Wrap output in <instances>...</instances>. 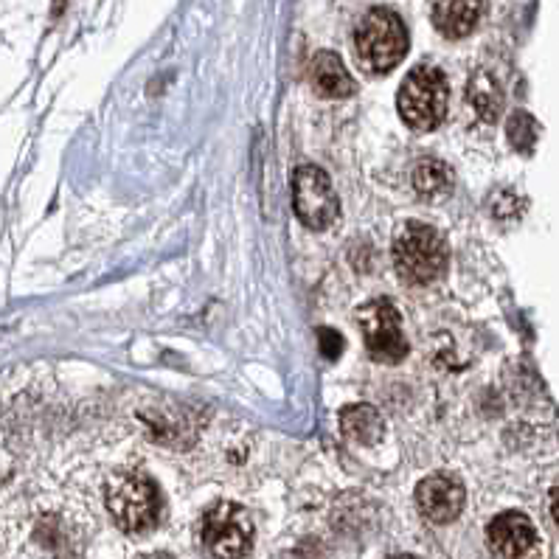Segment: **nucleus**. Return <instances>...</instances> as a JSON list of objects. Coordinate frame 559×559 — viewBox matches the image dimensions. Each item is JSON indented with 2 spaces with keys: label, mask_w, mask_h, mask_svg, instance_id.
Segmentation results:
<instances>
[{
  "label": "nucleus",
  "mask_w": 559,
  "mask_h": 559,
  "mask_svg": "<svg viewBox=\"0 0 559 559\" xmlns=\"http://www.w3.org/2000/svg\"><path fill=\"white\" fill-rule=\"evenodd\" d=\"M309 82H312L315 93L324 96V99H346L357 88L352 74L346 71V65L332 51H321V54L312 57V62H309Z\"/></svg>",
  "instance_id": "10"
},
{
  "label": "nucleus",
  "mask_w": 559,
  "mask_h": 559,
  "mask_svg": "<svg viewBox=\"0 0 559 559\" xmlns=\"http://www.w3.org/2000/svg\"><path fill=\"white\" fill-rule=\"evenodd\" d=\"M253 543L251 515L239 503H217L203 517V545L214 559H245Z\"/></svg>",
  "instance_id": "5"
},
{
  "label": "nucleus",
  "mask_w": 559,
  "mask_h": 559,
  "mask_svg": "<svg viewBox=\"0 0 559 559\" xmlns=\"http://www.w3.org/2000/svg\"><path fill=\"white\" fill-rule=\"evenodd\" d=\"M492 214L498 220H515L523 214V200H517L512 192H501L492 200Z\"/></svg>",
  "instance_id": "16"
},
{
  "label": "nucleus",
  "mask_w": 559,
  "mask_h": 559,
  "mask_svg": "<svg viewBox=\"0 0 559 559\" xmlns=\"http://www.w3.org/2000/svg\"><path fill=\"white\" fill-rule=\"evenodd\" d=\"M394 265L408 284H430L447 270V245L425 222H408L394 242Z\"/></svg>",
  "instance_id": "4"
},
{
  "label": "nucleus",
  "mask_w": 559,
  "mask_h": 559,
  "mask_svg": "<svg viewBox=\"0 0 559 559\" xmlns=\"http://www.w3.org/2000/svg\"><path fill=\"white\" fill-rule=\"evenodd\" d=\"M486 543L495 559H540L543 545L529 517L503 512L486 529Z\"/></svg>",
  "instance_id": "8"
},
{
  "label": "nucleus",
  "mask_w": 559,
  "mask_h": 559,
  "mask_svg": "<svg viewBox=\"0 0 559 559\" xmlns=\"http://www.w3.org/2000/svg\"><path fill=\"white\" fill-rule=\"evenodd\" d=\"M413 189L425 197H444L453 189V172L442 161H422L413 169Z\"/></svg>",
  "instance_id": "14"
},
{
  "label": "nucleus",
  "mask_w": 559,
  "mask_h": 559,
  "mask_svg": "<svg viewBox=\"0 0 559 559\" xmlns=\"http://www.w3.org/2000/svg\"><path fill=\"white\" fill-rule=\"evenodd\" d=\"M467 96H470V104L475 107V113L484 118V121H495V118L501 116L503 93L498 88V82L486 74V71H478V74L472 76Z\"/></svg>",
  "instance_id": "13"
},
{
  "label": "nucleus",
  "mask_w": 559,
  "mask_h": 559,
  "mask_svg": "<svg viewBox=\"0 0 559 559\" xmlns=\"http://www.w3.org/2000/svg\"><path fill=\"white\" fill-rule=\"evenodd\" d=\"M416 506L430 523H453L464 509V486L447 472L430 475L416 486Z\"/></svg>",
  "instance_id": "9"
},
{
  "label": "nucleus",
  "mask_w": 559,
  "mask_h": 559,
  "mask_svg": "<svg viewBox=\"0 0 559 559\" xmlns=\"http://www.w3.org/2000/svg\"><path fill=\"white\" fill-rule=\"evenodd\" d=\"M340 430L349 442L371 447V444L383 442L385 419L371 405H349L340 413Z\"/></svg>",
  "instance_id": "12"
},
{
  "label": "nucleus",
  "mask_w": 559,
  "mask_h": 559,
  "mask_svg": "<svg viewBox=\"0 0 559 559\" xmlns=\"http://www.w3.org/2000/svg\"><path fill=\"white\" fill-rule=\"evenodd\" d=\"M107 512L124 534H147L161 520V492L144 472H116L104 486Z\"/></svg>",
  "instance_id": "1"
},
{
  "label": "nucleus",
  "mask_w": 559,
  "mask_h": 559,
  "mask_svg": "<svg viewBox=\"0 0 559 559\" xmlns=\"http://www.w3.org/2000/svg\"><path fill=\"white\" fill-rule=\"evenodd\" d=\"M144 559H175L172 554H163V551H158V554H149V557H144Z\"/></svg>",
  "instance_id": "19"
},
{
  "label": "nucleus",
  "mask_w": 559,
  "mask_h": 559,
  "mask_svg": "<svg viewBox=\"0 0 559 559\" xmlns=\"http://www.w3.org/2000/svg\"><path fill=\"white\" fill-rule=\"evenodd\" d=\"M506 133H509V141L517 152H531L534 144H537V121L529 116V113H512L509 124H506Z\"/></svg>",
  "instance_id": "15"
},
{
  "label": "nucleus",
  "mask_w": 559,
  "mask_h": 559,
  "mask_svg": "<svg viewBox=\"0 0 559 559\" xmlns=\"http://www.w3.org/2000/svg\"><path fill=\"white\" fill-rule=\"evenodd\" d=\"M551 517H554V523H557L559 529V486L551 492Z\"/></svg>",
  "instance_id": "18"
},
{
  "label": "nucleus",
  "mask_w": 559,
  "mask_h": 559,
  "mask_svg": "<svg viewBox=\"0 0 559 559\" xmlns=\"http://www.w3.org/2000/svg\"><path fill=\"white\" fill-rule=\"evenodd\" d=\"M447 99H450V88L442 71L430 65H419L405 76L399 88V116L413 130H422V133L436 130L447 113Z\"/></svg>",
  "instance_id": "3"
},
{
  "label": "nucleus",
  "mask_w": 559,
  "mask_h": 559,
  "mask_svg": "<svg viewBox=\"0 0 559 559\" xmlns=\"http://www.w3.org/2000/svg\"><path fill=\"white\" fill-rule=\"evenodd\" d=\"M391 559H416V557H408V554H399V557H391Z\"/></svg>",
  "instance_id": "20"
},
{
  "label": "nucleus",
  "mask_w": 559,
  "mask_h": 559,
  "mask_svg": "<svg viewBox=\"0 0 559 559\" xmlns=\"http://www.w3.org/2000/svg\"><path fill=\"white\" fill-rule=\"evenodd\" d=\"M354 54L368 74H388L408 54V31L397 12L371 9L354 31Z\"/></svg>",
  "instance_id": "2"
},
{
  "label": "nucleus",
  "mask_w": 559,
  "mask_h": 559,
  "mask_svg": "<svg viewBox=\"0 0 559 559\" xmlns=\"http://www.w3.org/2000/svg\"><path fill=\"white\" fill-rule=\"evenodd\" d=\"M433 26L442 31L444 37L458 40L467 37L481 17V0H433Z\"/></svg>",
  "instance_id": "11"
},
{
  "label": "nucleus",
  "mask_w": 559,
  "mask_h": 559,
  "mask_svg": "<svg viewBox=\"0 0 559 559\" xmlns=\"http://www.w3.org/2000/svg\"><path fill=\"white\" fill-rule=\"evenodd\" d=\"M357 324L363 329L366 349L371 360L385 363V366H397L408 357V340L402 332L397 307L391 301H371L366 307L357 309Z\"/></svg>",
  "instance_id": "6"
},
{
  "label": "nucleus",
  "mask_w": 559,
  "mask_h": 559,
  "mask_svg": "<svg viewBox=\"0 0 559 559\" xmlns=\"http://www.w3.org/2000/svg\"><path fill=\"white\" fill-rule=\"evenodd\" d=\"M318 346H321L326 360H338L340 352H343V338L335 329H318Z\"/></svg>",
  "instance_id": "17"
},
{
  "label": "nucleus",
  "mask_w": 559,
  "mask_h": 559,
  "mask_svg": "<svg viewBox=\"0 0 559 559\" xmlns=\"http://www.w3.org/2000/svg\"><path fill=\"white\" fill-rule=\"evenodd\" d=\"M293 208L298 220L312 231H324L326 225L338 220V194L335 186L318 166H301L293 175Z\"/></svg>",
  "instance_id": "7"
}]
</instances>
